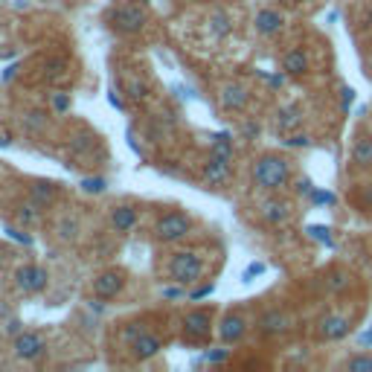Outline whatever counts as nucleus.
<instances>
[{
    "mask_svg": "<svg viewBox=\"0 0 372 372\" xmlns=\"http://www.w3.org/2000/svg\"><path fill=\"white\" fill-rule=\"evenodd\" d=\"M253 184L265 192H280L291 184V163L280 154H265L253 163Z\"/></svg>",
    "mask_w": 372,
    "mask_h": 372,
    "instance_id": "1",
    "label": "nucleus"
},
{
    "mask_svg": "<svg viewBox=\"0 0 372 372\" xmlns=\"http://www.w3.org/2000/svg\"><path fill=\"white\" fill-rule=\"evenodd\" d=\"M169 273L177 285H195L204 273V259L195 250H177L169 262Z\"/></svg>",
    "mask_w": 372,
    "mask_h": 372,
    "instance_id": "2",
    "label": "nucleus"
},
{
    "mask_svg": "<svg viewBox=\"0 0 372 372\" xmlns=\"http://www.w3.org/2000/svg\"><path fill=\"white\" fill-rule=\"evenodd\" d=\"M108 24H111V29L122 32V35H137V32L149 24V12L140 3H122L114 12H108Z\"/></svg>",
    "mask_w": 372,
    "mask_h": 372,
    "instance_id": "3",
    "label": "nucleus"
},
{
    "mask_svg": "<svg viewBox=\"0 0 372 372\" xmlns=\"http://www.w3.org/2000/svg\"><path fill=\"white\" fill-rule=\"evenodd\" d=\"M192 233V218L186 213H177V209H172V213L160 216L157 224H154V236L157 241H166V245H175V241H181Z\"/></svg>",
    "mask_w": 372,
    "mask_h": 372,
    "instance_id": "4",
    "label": "nucleus"
},
{
    "mask_svg": "<svg viewBox=\"0 0 372 372\" xmlns=\"http://www.w3.org/2000/svg\"><path fill=\"white\" fill-rule=\"evenodd\" d=\"M233 175V157H221V154H209L207 163L201 169V181L207 189H221L230 181Z\"/></svg>",
    "mask_w": 372,
    "mask_h": 372,
    "instance_id": "5",
    "label": "nucleus"
},
{
    "mask_svg": "<svg viewBox=\"0 0 372 372\" xmlns=\"http://www.w3.org/2000/svg\"><path fill=\"white\" fill-rule=\"evenodd\" d=\"M184 334H186V341L192 343H204L209 334H213V312H207V309H192L184 314Z\"/></svg>",
    "mask_w": 372,
    "mask_h": 372,
    "instance_id": "6",
    "label": "nucleus"
},
{
    "mask_svg": "<svg viewBox=\"0 0 372 372\" xmlns=\"http://www.w3.org/2000/svg\"><path fill=\"white\" fill-rule=\"evenodd\" d=\"M15 285H18L24 294H41L50 285V273H47L41 265H21L15 270Z\"/></svg>",
    "mask_w": 372,
    "mask_h": 372,
    "instance_id": "7",
    "label": "nucleus"
},
{
    "mask_svg": "<svg viewBox=\"0 0 372 372\" xmlns=\"http://www.w3.org/2000/svg\"><path fill=\"white\" fill-rule=\"evenodd\" d=\"M12 352H15L18 361H38L47 352V343H44V337L38 332H21V334H15Z\"/></svg>",
    "mask_w": 372,
    "mask_h": 372,
    "instance_id": "8",
    "label": "nucleus"
},
{
    "mask_svg": "<svg viewBox=\"0 0 372 372\" xmlns=\"http://www.w3.org/2000/svg\"><path fill=\"white\" fill-rule=\"evenodd\" d=\"M288 326H291V320L280 309H268V312H262L256 317V332L262 337H280V334L288 332Z\"/></svg>",
    "mask_w": 372,
    "mask_h": 372,
    "instance_id": "9",
    "label": "nucleus"
},
{
    "mask_svg": "<svg viewBox=\"0 0 372 372\" xmlns=\"http://www.w3.org/2000/svg\"><path fill=\"white\" fill-rule=\"evenodd\" d=\"M282 26H285V15L280 9H259L256 18H253V29L265 38H273Z\"/></svg>",
    "mask_w": 372,
    "mask_h": 372,
    "instance_id": "10",
    "label": "nucleus"
},
{
    "mask_svg": "<svg viewBox=\"0 0 372 372\" xmlns=\"http://www.w3.org/2000/svg\"><path fill=\"white\" fill-rule=\"evenodd\" d=\"M122 285H125V277L120 270H105V273H99V277L93 280V294L99 300H114L122 291Z\"/></svg>",
    "mask_w": 372,
    "mask_h": 372,
    "instance_id": "11",
    "label": "nucleus"
},
{
    "mask_svg": "<svg viewBox=\"0 0 372 372\" xmlns=\"http://www.w3.org/2000/svg\"><path fill=\"white\" fill-rule=\"evenodd\" d=\"M349 332H352V323L343 314H326L320 320V337L323 341H343Z\"/></svg>",
    "mask_w": 372,
    "mask_h": 372,
    "instance_id": "12",
    "label": "nucleus"
},
{
    "mask_svg": "<svg viewBox=\"0 0 372 372\" xmlns=\"http://www.w3.org/2000/svg\"><path fill=\"white\" fill-rule=\"evenodd\" d=\"M259 216H262V221L270 224V227H282L291 218V204L282 198H268L262 204V209H259Z\"/></svg>",
    "mask_w": 372,
    "mask_h": 372,
    "instance_id": "13",
    "label": "nucleus"
},
{
    "mask_svg": "<svg viewBox=\"0 0 372 372\" xmlns=\"http://www.w3.org/2000/svg\"><path fill=\"white\" fill-rule=\"evenodd\" d=\"M245 334H248V323L245 317H238V314H227L221 323H218V337L224 343H241L245 341Z\"/></svg>",
    "mask_w": 372,
    "mask_h": 372,
    "instance_id": "14",
    "label": "nucleus"
},
{
    "mask_svg": "<svg viewBox=\"0 0 372 372\" xmlns=\"http://www.w3.org/2000/svg\"><path fill=\"white\" fill-rule=\"evenodd\" d=\"M250 102V93L241 88V85H224L221 88V108L224 111H233V114H241Z\"/></svg>",
    "mask_w": 372,
    "mask_h": 372,
    "instance_id": "15",
    "label": "nucleus"
},
{
    "mask_svg": "<svg viewBox=\"0 0 372 372\" xmlns=\"http://www.w3.org/2000/svg\"><path fill=\"white\" fill-rule=\"evenodd\" d=\"M160 349H163L160 337L157 334H149V332H143L140 337H134V341H131V352H134L137 361H152L154 355H160Z\"/></svg>",
    "mask_w": 372,
    "mask_h": 372,
    "instance_id": "16",
    "label": "nucleus"
},
{
    "mask_svg": "<svg viewBox=\"0 0 372 372\" xmlns=\"http://www.w3.org/2000/svg\"><path fill=\"white\" fill-rule=\"evenodd\" d=\"M137 221H140V216H137L134 207L120 204V207L111 209V227H114L117 233H131L137 227Z\"/></svg>",
    "mask_w": 372,
    "mask_h": 372,
    "instance_id": "17",
    "label": "nucleus"
},
{
    "mask_svg": "<svg viewBox=\"0 0 372 372\" xmlns=\"http://www.w3.org/2000/svg\"><path fill=\"white\" fill-rule=\"evenodd\" d=\"M282 70H285V76H305L309 73V56H305V50H300V47L288 50L282 56Z\"/></svg>",
    "mask_w": 372,
    "mask_h": 372,
    "instance_id": "18",
    "label": "nucleus"
},
{
    "mask_svg": "<svg viewBox=\"0 0 372 372\" xmlns=\"http://www.w3.org/2000/svg\"><path fill=\"white\" fill-rule=\"evenodd\" d=\"M300 122H302L300 105H282V108L277 111V131H280V134H291Z\"/></svg>",
    "mask_w": 372,
    "mask_h": 372,
    "instance_id": "19",
    "label": "nucleus"
},
{
    "mask_svg": "<svg viewBox=\"0 0 372 372\" xmlns=\"http://www.w3.org/2000/svg\"><path fill=\"white\" fill-rule=\"evenodd\" d=\"M352 163L358 169H369L372 166V137L361 134L352 145Z\"/></svg>",
    "mask_w": 372,
    "mask_h": 372,
    "instance_id": "20",
    "label": "nucleus"
},
{
    "mask_svg": "<svg viewBox=\"0 0 372 372\" xmlns=\"http://www.w3.org/2000/svg\"><path fill=\"white\" fill-rule=\"evenodd\" d=\"M56 195H58V186L50 184V181H35L29 186V198L35 204H41V207H50L56 201Z\"/></svg>",
    "mask_w": 372,
    "mask_h": 372,
    "instance_id": "21",
    "label": "nucleus"
},
{
    "mask_svg": "<svg viewBox=\"0 0 372 372\" xmlns=\"http://www.w3.org/2000/svg\"><path fill=\"white\" fill-rule=\"evenodd\" d=\"M209 29H213L216 38H227L233 32V24H230V15L224 9H216L213 15H209Z\"/></svg>",
    "mask_w": 372,
    "mask_h": 372,
    "instance_id": "22",
    "label": "nucleus"
},
{
    "mask_svg": "<svg viewBox=\"0 0 372 372\" xmlns=\"http://www.w3.org/2000/svg\"><path fill=\"white\" fill-rule=\"evenodd\" d=\"M41 204H35V201H24L21 207H18V221L21 224H26V227H32V224H38V218H41Z\"/></svg>",
    "mask_w": 372,
    "mask_h": 372,
    "instance_id": "23",
    "label": "nucleus"
},
{
    "mask_svg": "<svg viewBox=\"0 0 372 372\" xmlns=\"http://www.w3.org/2000/svg\"><path fill=\"white\" fill-rule=\"evenodd\" d=\"M56 233H58V238H64V241H73V238L79 236V218L64 216V218L56 224Z\"/></svg>",
    "mask_w": 372,
    "mask_h": 372,
    "instance_id": "24",
    "label": "nucleus"
},
{
    "mask_svg": "<svg viewBox=\"0 0 372 372\" xmlns=\"http://www.w3.org/2000/svg\"><path fill=\"white\" fill-rule=\"evenodd\" d=\"M349 282H352V277H349L346 270H332L329 280H326V288L332 291V294H341V291L349 288Z\"/></svg>",
    "mask_w": 372,
    "mask_h": 372,
    "instance_id": "25",
    "label": "nucleus"
},
{
    "mask_svg": "<svg viewBox=\"0 0 372 372\" xmlns=\"http://www.w3.org/2000/svg\"><path fill=\"white\" fill-rule=\"evenodd\" d=\"M125 90H128V96H131L134 102H143L145 96H149V82H145V79H128Z\"/></svg>",
    "mask_w": 372,
    "mask_h": 372,
    "instance_id": "26",
    "label": "nucleus"
},
{
    "mask_svg": "<svg viewBox=\"0 0 372 372\" xmlns=\"http://www.w3.org/2000/svg\"><path fill=\"white\" fill-rule=\"evenodd\" d=\"M305 233H309L314 241H320V245H326V248H334L332 230H329V227H323V224H312V227H305Z\"/></svg>",
    "mask_w": 372,
    "mask_h": 372,
    "instance_id": "27",
    "label": "nucleus"
},
{
    "mask_svg": "<svg viewBox=\"0 0 372 372\" xmlns=\"http://www.w3.org/2000/svg\"><path fill=\"white\" fill-rule=\"evenodd\" d=\"M349 372H372V355H352L346 361Z\"/></svg>",
    "mask_w": 372,
    "mask_h": 372,
    "instance_id": "28",
    "label": "nucleus"
},
{
    "mask_svg": "<svg viewBox=\"0 0 372 372\" xmlns=\"http://www.w3.org/2000/svg\"><path fill=\"white\" fill-rule=\"evenodd\" d=\"M82 189L88 192V195H102V192L108 189V181H105V177H85Z\"/></svg>",
    "mask_w": 372,
    "mask_h": 372,
    "instance_id": "29",
    "label": "nucleus"
},
{
    "mask_svg": "<svg viewBox=\"0 0 372 372\" xmlns=\"http://www.w3.org/2000/svg\"><path fill=\"white\" fill-rule=\"evenodd\" d=\"M309 198H312L314 204H320V207H323V204H326V207H334V204H337V195H334V192L320 189V186L312 189V195H309Z\"/></svg>",
    "mask_w": 372,
    "mask_h": 372,
    "instance_id": "30",
    "label": "nucleus"
},
{
    "mask_svg": "<svg viewBox=\"0 0 372 372\" xmlns=\"http://www.w3.org/2000/svg\"><path fill=\"white\" fill-rule=\"evenodd\" d=\"M213 291H216L213 282H204V285H198V288H192L186 297H189V302H198V300H204V297H213Z\"/></svg>",
    "mask_w": 372,
    "mask_h": 372,
    "instance_id": "31",
    "label": "nucleus"
},
{
    "mask_svg": "<svg viewBox=\"0 0 372 372\" xmlns=\"http://www.w3.org/2000/svg\"><path fill=\"white\" fill-rule=\"evenodd\" d=\"M53 111L56 114H67L70 111V93H64V90L53 93Z\"/></svg>",
    "mask_w": 372,
    "mask_h": 372,
    "instance_id": "32",
    "label": "nucleus"
},
{
    "mask_svg": "<svg viewBox=\"0 0 372 372\" xmlns=\"http://www.w3.org/2000/svg\"><path fill=\"white\" fill-rule=\"evenodd\" d=\"M312 145V137L309 134H291L285 140V149H309Z\"/></svg>",
    "mask_w": 372,
    "mask_h": 372,
    "instance_id": "33",
    "label": "nucleus"
},
{
    "mask_svg": "<svg viewBox=\"0 0 372 372\" xmlns=\"http://www.w3.org/2000/svg\"><path fill=\"white\" fill-rule=\"evenodd\" d=\"M230 358V349H207V355H204V361L207 364H224V361H227Z\"/></svg>",
    "mask_w": 372,
    "mask_h": 372,
    "instance_id": "34",
    "label": "nucleus"
},
{
    "mask_svg": "<svg viewBox=\"0 0 372 372\" xmlns=\"http://www.w3.org/2000/svg\"><path fill=\"white\" fill-rule=\"evenodd\" d=\"M259 273H265V262H250L248 270L241 273V282H253V277H259Z\"/></svg>",
    "mask_w": 372,
    "mask_h": 372,
    "instance_id": "35",
    "label": "nucleus"
},
{
    "mask_svg": "<svg viewBox=\"0 0 372 372\" xmlns=\"http://www.w3.org/2000/svg\"><path fill=\"white\" fill-rule=\"evenodd\" d=\"M140 334H143V326H140V323H128V326L122 329V341L131 343L134 337H140Z\"/></svg>",
    "mask_w": 372,
    "mask_h": 372,
    "instance_id": "36",
    "label": "nucleus"
},
{
    "mask_svg": "<svg viewBox=\"0 0 372 372\" xmlns=\"http://www.w3.org/2000/svg\"><path fill=\"white\" fill-rule=\"evenodd\" d=\"M352 102H355V90L352 88H341V111H343V114H349Z\"/></svg>",
    "mask_w": 372,
    "mask_h": 372,
    "instance_id": "37",
    "label": "nucleus"
},
{
    "mask_svg": "<svg viewBox=\"0 0 372 372\" xmlns=\"http://www.w3.org/2000/svg\"><path fill=\"white\" fill-rule=\"evenodd\" d=\"M312 189H314V184L309 181V177H300L297 181V195H312Z\"/></svg>",
    "mask_w": 372,
    "mask_h": 372,
    "instance_id": "38",
    "label": "nucleus"
},
{
    "mask_svg": "<svg viewBox=\"0 0 372 372\" xmlns=\"http://www.w3.org/2000/svg\"><path fill=\"white\" fill-rule=\"evenodd\" d=\"M259 76H262V79H265V82H268L270 88H282V85H285V76H280V73H277V76H268V73H259Z\"/></svg>",
    "mask_w": 372,
    "mask_h": 372,
    "instance_id": "39",
    "label": "nucleus"
},
{
    "mask_svg": "<svg viewBox=\"0 0 372 372\" xmlns=\"http://www.w3.org/2000/svg\"><path fill=\"white\" fill-rule=\"evenodd\" d=\"M6 233H9V238H18L21 245H32V238H29V236H24L18 227H6Z\"/></svg>",
    "mask_w": 372,
    "mask_h": 372,
    "instance_id": "40",
    "label": "nucleus"
},
{
    "mask_svg": "<svg viewBox=\"0 0 372 372\" xmlns=\"http://www.w3.org/2000/svg\"><path fill=\"white\" fill-rule=\"evenodd\" d=\"M241 134H245L248 140L259 137V122H245V128H241Z\"/></svg>",
    "mask_w": 372,
    "mask_h": 372,
    "instance_id": "41",
    "label": "nucleus"
},
{
    "mask_svg": "<svg viewBox=\"0 0 372 372\" xmlns=\"http://www.w3.org/2000/svg\"><path fill=\"white\" fill-rule=\"evenodd\" d=\"M163 297H166V300H181L184 291H181V288H163Z\"/></svg>",
    "mask_w": 372,
    "mask_h": 372,
    "instance_id": "42",
    "label": "nucleus"
},
{
    "mask_svg": "<svg viewBox=\"0 0 372 372\" xmlns=\"http://www.w3.org/2000/svg\"><path fill=\"white\" fill-rule=\"evenodd\" d=\"M21 332H24V329H21L18 320H9V323H6V334H9V337H12V334H21Z\"/></svg>",
    "mask_w": 372,
    "mask_h": 372,
    "instance_id": "43",
    "label": "nucleus"
},
{
    "mask_svg": "<svg viewBox=\"0 0 372 372\" xmlns=\"http://www.w3.org/2000/svg\"><path fill=\"white\" fill-rule=\"evenodd\" d=\"M358 343H361V346H372V326H369L366 332L358 334Z\"/></svg>",
    "mask_w": 372,
    "mask_h": 372,
    "instance_id": "44",
    "label": "nucleus"
},
{
    "mask_svg": "<svg viewBox=\"0 0 372 372\" xmlns=\"http://www.w3.org/2000/svg\"><path fill=\"white\" fill-rule=\"evenodd\" d=\"M366 26H372V9L366 12Z\"/></svg>",
    "mask_w": 372,
    "mask_h": 372,
    "instance_id": "45",
    "label": "nucleus"
},
{
    "mask_svg": "<svg viewBox=\"0 0 372 372\" xmlns=\"http://www.w3.org/2000/svg\"><path fill=\"white\" fill-rule=\"evenodd\" d=\"M280 3H300V0H280Z\"/></svg>",
    "mask_w": 372,
    "mask_h": 372,
    "instance_id": "46",
    "label": "nucleus"
},
{
    "mask_svg": "<svg viewBox=\"0 0 372 372\" xmlns=\"http://www.w3.org/2000/svg\"><path fill=\"white\" fill-rule=\"evenodd\" d=\"M366 76H369V82H372V67H369V73H366Z\"/></svg>",
    "mask_w": 372,
    "mask_h": 372,
    "instance_id": "47",
    "label": "nucleus"
}]
</instances>
